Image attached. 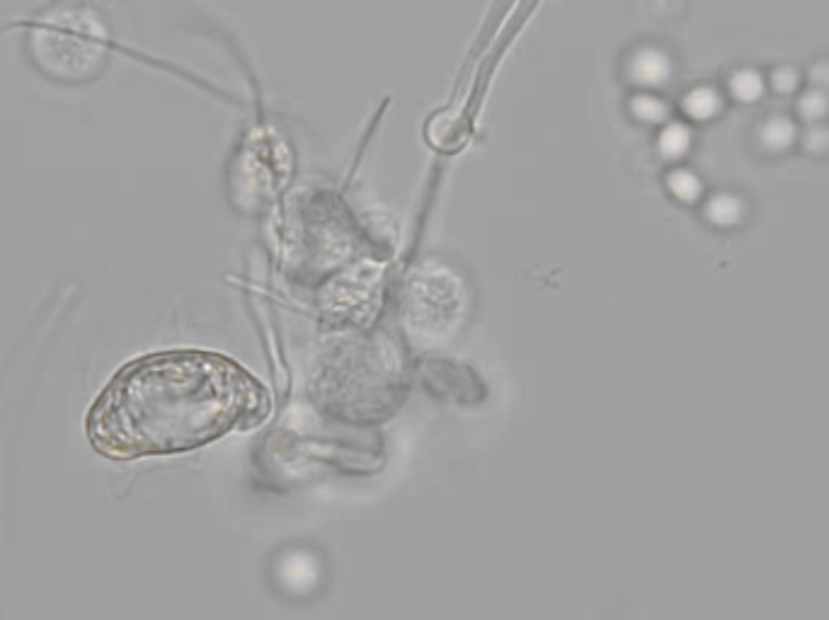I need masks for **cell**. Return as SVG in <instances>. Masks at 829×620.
Returning a JSON list of instances; mask_svg holds the SVG:
<instances>
[{"mask_svg":"<svg viewBox=\"0 0 829 620\" xmlns=\"http://www.w3.org/2000/svg\"><path fill=\"white\" fill-rule=\"evenodd\" d=\"M728 93L730 97H735L737 102H742V105H754V102L762 100L766 93V78L757 68H737L728 78Z\"/></svg>","mask_w":829,"mask_h":620,"instance_id":"8","label":"cell"},{"mask_svg":"<svg viewBox=\"0 0 829 620\" xmlns=\"http://www.w3.org/2000/svg\"><path fill=\"white\" fill-rule=\"evenodd\" d=\"M691 146H694V131L686 122H677V119H670L665 126H660L657 131L655 148L657 153L662 155L670 163H679L689 155Z\"/></svg>","mask_w":829,"mask_h":620,"instance_id":"6","label":"cell"},{"mask_svg":"<svg viewBox=\"0 0 829 620\" xmlns=\"http://www.w3.org/2000/svg\"><path fill=\"white\" fill-rule=\"evenodd\" d=\"M682 112L691 122H711L723 112V95L713 85H696L682 97Z\"/></svg>","mask_w":829,"mask_h":620,"instance_id":"5","label":"cell"},{"mask_svg":"<svg viewBox=\"0 0 829 620\" xmlns=\"http://www.w3.org/2000/svg\"><path fill=\"white\" fill-rule=\"evenodd\" d=\"M674 59L667 49L657 47V44H640L626 56L623 63V76L636 90H648V93H657V90L667 88L674 78Z\"/></svg>","mask_w":829,"mask_h":620,"instance_id":"2","label":"cell"},{"mask_svg":"<svg viewBox=\"0 0 829 620\" xmlns=\"http://www.w3.org/2000/svg\"><path fill=\"white\" fill-rule=\"evenodd\" d=\"M626 109L638 124L645 126H665L672 119L670 102L657 93H648V90H636L628 97Z\"/></svg>","mask_w":829,"mask_h":620,"instance_id":"7","label":"cell"},{"mask_svg":"<svg viewBox=\"0 0 829 620\" xmlns=\"http://www.w3.org/2000/svg\"><path fill=\"white\" fill-rule=\"evenodd\" d=\"M665 187L672 194V199H677L679 204L686 206L701 202L703 197V180L691 168H684V165H677V168L667 172Z\"/></svg>","mask_w":829,"mask_h":620,"instance_id":"9","label":"cell"},{"mask_svg":"<svg viewBox=\"0 0 829 620\" xmlns=\"http://www.w3.org/2000/svg\"><path fill=\"white\" fill-rule=\"evenodd\" d=\"M808 78L813 88H820V90H825V93H829V61L813 63L808 71Z\"/></svg>","mask_w":829,"mask_h":620,"instance_id":"13","label":"cell"},{"mask_svg":"<svg viewBox=\"0 0 829 620\" xmlns=\"http://www.w3.org/2000/svg\"><path fill=\"white\" fill-rule=\"evenodd\" d=\"M267 412V390L236 361L173 349L114 373L85 415V436L100 456L136 461L202 449L233 429H250Z\"/></svg>","mask_w":829,"mask_h":620,"instance_id":"1","label":"cell"},{"mask_svg":"<svg viewBox=\"0 0 829 620\" xmlns=\"http://www.w3.org/2000/svg\"><path fill=\"white\" fill-rule=\"evenodd\" d=\"M708 223L718 228H735L745 221L747 202L735 192H716L706 199L703 206Z\"/></svg>","mask_w":829,"mask_h":620,"instance_id":"4","label":"cell"},{"mask_svg":"<svg viewBox=\"0 0 829 620\" xmlns=\"http://www.w3.org/2000/svg\"><path fill=\"white\" fill-rule=\"evenodd\" d=\"M800 71L796 66H776L774 71H771V76H769V85H771V90H774V93H779V95H793V93H798V88H800Z\"/></svg>","mask_w":829,"mask_h":620,"instance_id":"12","label":"cell"},{"mask_svg":"<svg viewBox=\"0 0 829 620\" xmlns=\"http://www.w3.org/2000/svg\"><path fill=\"white\" fill-rule=\"evenodd\" d=\"M800 139L798 124L788 114H771L757 129V141L766 153H786Z\"/></svg>","mask_w":829,"mask_h":620,"instance_id":"3","label":"cell"},{"mask_svg":"<svg viewBox=\"0 0 829 620\" xmlns=\"http://www.w3.org/2000/svg\"><path fill=\"white\" fill-rule=\"evenodd\" d=\"M796 112L805 124L827 122V117H829V93L810 85L808 90H803V93H800L798 102H796Z\"/></svg>","mask_w":829,"mask_h":620,"instance_id":"10","label":"cell"},{"mask_svg":"<svg viewBox=\"0 0 829 620\" xmlns=\"http://www.w3.org/2000/svg\"><path fill=\"white\" fill-rule=\"evenodd\" d=\"M800 146H803L805 153L810 155H825L829 153V124H805V129L800 131Z\"/></svg>","mask_w":829,"mask_h":620,"instance_id":"11","label":"cell"}]
</instances>
